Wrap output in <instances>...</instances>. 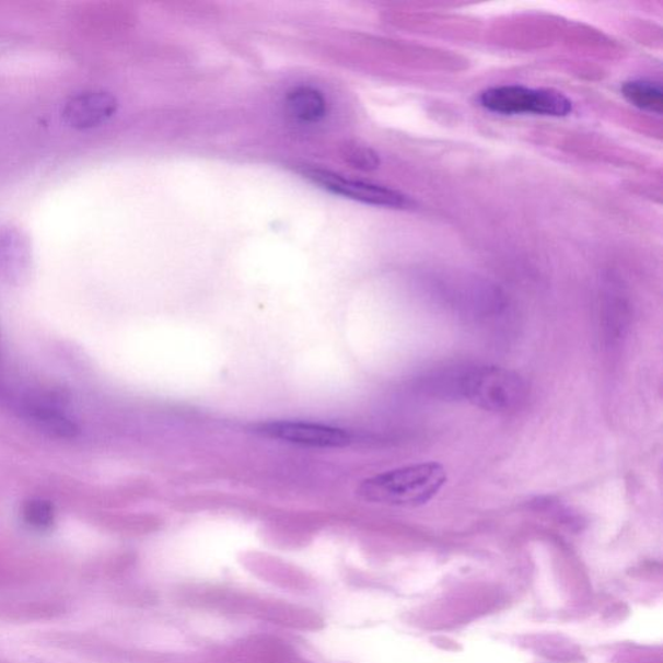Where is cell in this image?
I'll list each match as a JSON object with an SVG mask.
<instances>
[{
    "mask_svg": "<svg viewBox=\"0 0 663 663\" xmlns=\"http://www.w3.org/2000/svg\"><path fill=\"white\" fill-rule=\"evenodd\" d=\"M447 481L439 463H420L365 479L358 496L365 502L392 507H420L432 500Z\"/></svg>",
    "mask_w": 663,
    "mask_h": 663,
    "instance_id": "6da1fadb",
    "label": "cell"
},
{
    "mask_svg": "<svg viewBox=\"0 0 663 663\" xmlns=\"http://www.w3.org/2000/svg\"><path fill=\"white\" fill-rule=\"evenodd\" d=\"M463 397L486 411L504 412L525 398V384L516 373L499 367H478L458 381Z\"/></svg>",
    "mask_w": 663,
    "mask_h": 663,
    "instance_id": "7a4b0ae2",
    "label": "cell"
},
{
    "mask_svg": "<svg viewBox=\"0 0 663 663\" xmlns=\"http://www.w3.org/2000/svg\"><path fill=\"white\" fill-rule=\"evenodd\" d=\"M485 109L499 115H533L566 117L573 111L569 98L555 90L527 89L510 84V86L492 88L479 96Z\"/></svg>",
    "mask_w": 663,
    "mask_h": 663,
    "instance_id": "3957f363",
    "label": "cell"
},
{
    "mask_svg": "<svg viewBox=\"0 0 663 663\" xmlns=\"http://www.w3.org/2000/svg\"><path fill=\"white\" fill-rule=\"evenodd\" d=\"M303 178L314 183L328 193L342 196L345 199L367 203V206L405 209L411 207V200L398 190L373 183L351 179L348 176L322 167H303Z\"/></svg>",
    "mask_w": 663,
    "mask_h": 663,
    "instance_id": "277c9868",
    "label": "cell"
},
{
    "mask_svg": "<svg viewBox=\"0 0 663 663\" xmlns=\"http://www.w3.org/2000/svg\"><path fill=\"white\" fill-rule=\"evenodd\" d=\"M257 432L270 439L309 447H345L351 442L342 429L301 421H274L259 426Z\"/></svg>",
    "mask_w": 663,
    "mask_h": 663,
    "instance_id": "5b68a950",
    "label": "cell"
},
{
    "mask_svg": "<svg viewBox=\"0 0 663 663\" xmlns=\"http://www.w3.org/2000/svg\"><path fill=\"white\" fill-rule=\"evenodd\" d=\"M118 102L105 91H84L63 104V123L75 130H90L108 123L116 115Z\"/></svg>",
    "mask_w": 663,
    "mask_h": 663,
    "instance_id": "8992f818",
    "label": "cell"
},
{
    "mask_svg": "<svg viewBox=\"0 0 663 663\" xmlns=\"http://www.w3.org/2000/svg\"><path fill=\"white\" fill-rule=\"evenodd\" d=\"M287 116L301 125H315L328 116L329 105L319 89L300 84L288 91L284 98Z\"/></svg>",
    "mask_w": 663,
    "mask_h": 663,
    "instance_id": "52a82bcc",
    "label": "cell"
},
{
    "mask_svg": "<svg viewBox=\"0 0 663 663\" xmlns=\"http://www.w3.org/2000/svg\"><path fill=\"white\" fill-rule=\"evenodd\" d=\"M20 410L26 419L46 432L72 439L77 433V427L59 407L51 402L42 398H27L20 402Z\"/></svg>",
    "mask_w": 663,
    "mask_h": 663,
    "instance_id": "ba28073f",
    "label": "cell"
},
{
    "mask_svg": "<svg viewBox=\"0 0 663 663\" xmlns=\"http://www.w3.org/2000/svg\"><path fill=\"white\" fill-rule=\"evenodd\" d=\"M66 612V605L53 598H30V601H0V619L33 623L54 619Z\"/></svg>",
    "mask_w": 663,
    "mask_h": 663,
    "instance_id": "9c48e42d",
    "label": "cell"
},
{
    "mask_svg": "<svg viewBox=\"0 0 663 663\" xmlns=\"http://www.w3.org/2000/svg\"><path fill=\"white\" fill-rule=\"evenodd\" d=\"M626 101L641 111L662 115L663 91L660 84L651 81H631L624 84Z\"/></svg>",
    "mask_w": 663,
    "mask_h": 663,
    "instance_id": "30bf717a",
    "label": "cell"
},
{
    "mask_svg": "<svg viewBox=\"0 0 663 663\" xmlns=\"http://www.w3.org/2000/svg\"><path fill=\"white\" fill-rule=\"evenodd\" d=\"M21 516L34 531L45 532L55 524L54 505L42 499H33L25 503Z\"/></svg>",
    "mask_w": 663,
    "mask_h": 663,
    "instance_id": "8fae6325",
    "label": "cell"
},
{
    "mask_svg": "<svg viewBox=\"0 0 663 663\" xmlns=\"http://www.w3.org/2000/svg\"><path fill=\"white\" fill-rule=\"evenodd\" d=\"M342 158L351 167L362 172L376 171L380 166V156L371 147L349 143L342 148Z\"/></svg>",
    "mask_w": 663,
    "mask_h": 663,
    "instance_id": "7c38bea8",
    "label": "cell"
}]
</instances>
